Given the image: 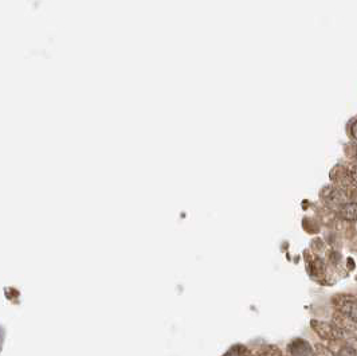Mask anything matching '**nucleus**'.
<instances>
[{"label":"nucleus","mask_w":357,"mask_h":356,"mask_svg":"<svg viewBox=\"0 0 357 356\" xmlns=\"http://www.w3.org/2000/svg\"><path fill=\"white\" fill-rule=\"evenodd\" d=\"M338 309L341 312L342 315H345L347 317H349L351 320L357 321V303L356 301H352V300H345V301H341L337 304Z\"/></svg>","instance_id":"obj_3"},{"label":"nucleus","mask_w":357,"mask_h":356,"mask_svg":"<svg viewBox=\"0 0 357 356\" xmlns=\"http://www.w3.org/2000/svg\"><path fill=\"white\" fill-rule=\"evenodd\" d=\"M351 134H352V137L355 140H357V120L352 124L351 127Z\"/></svg>","instance_id":"obj_6"},{"label":"nucleus","mask_w":357,"mask_h":356,"mask_svg":"<svg viewBox=\"0 0 357 356\" xmlns=\"http://www.w3.org/2000/svg\"><path fill=\"white\" fill-rule=\"evenodd\" d=\"M356 156H357V152H356Z\"/></svg>","instance_id":"obj_8"},{"label":"nucleus","mask_w":357,"mask_h":356,"mask_svg":"<svg viewBox=\"0 0 357 356\" xmlns=\"http://www.w3.org/2000/svg\"><path fill=\"white\" fill-rule=\"evenodd\" d=\"M289 351L291 356H314V351L311 346L306 340L297 339L289 346Z\"/></svg>","instance_id":"obj_2"},{"label":"nucleus","mask_w":357,"mask_h":356,"mask_svg":"<svg viewBox=\"0 0 357 356\" xmlns=\"http://www.w3.org/2000/svg\"><path fill=\"white\" fill-rule=\"evenodd\" d=\"M342 219L345 221H355L357 218V203L355 202H349L347 204H344L341 207V211H340Z\"/></svg>","instance_id":"obj_4"},{"label":"nucleus","mask_w":357,"mask_h":356,"mask_svg":"<svg viewBox=\"0 0 357 356\" xmlns=\"http://www.w3.org/2000/svg\"><path fill=\"white\" fill-rule=\"evenodd\" d=\"M313 328L316 330L318 335L321 336L322 339H338L341 336V331L337 328L336 325L331 324V323H324V321H313L311 323Z\"/></svg>","instance_id":"obj_1"},{"label":"nucleus","mask_w":357,"mask_h":356,"mask_svg":"<svg viewBox=\"0 0 357 356\" xmlns=\"http://www.w3.org/2000/svg\"><path fill=\"white\" fill-rule=\"evenodd\" d=\"M338 356H357V352L352 347H342L338 352Z\"/></svg>","instance_id":"obj_5"},{"label":"nucleus","mask_w":357,"mask_h":356,"mask_svg":"<svg viewBox=\"0 0 357 356\" xmlns=\"http://www.w3.org/2000/svg\"><path fill=\"white\" fill-rule=\"evenodd\" d=\"M226 356H243L242 354H240V350L239 348H234V350H231V351H228V354Z\"/></svg>","instance_id":"obj_7"}]
</instances>
